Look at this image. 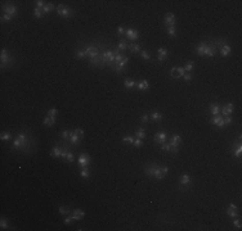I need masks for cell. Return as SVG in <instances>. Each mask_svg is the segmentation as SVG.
Returning <instances> with one entry per match:
<instances>
[{
    "instance_id": "6da1fadb",
    "label": "cell",
    "mask_w": 242,
    "mask_h": 231,
    "mask_svg": "<svg viewBox=\"0 0 242 231\" xmlns=\"http://www.w3.org/2000/svg\"><path fill=\"white\" fill-rule=\"evenodd\" d=\"M34 145V141H30V136L26 132H18L16 140L13 141L12 150H21V152H29L30 147Z\"/></svg>"
},
{
    "instance_id": "7a4b0ae2",
    "label": "cell",
    "mask_w": 242,
    "mask_h": 231,
    "mask_svg": "<svg viewBox=\"0 0 242 231\" xmlns=\"http://www.w3.org/2000/svg\"><path fill=\"white\" fill-rule=\"evenodd\" d=\"M0 63H1V68L10 67V66L14 63V59L10 57L9 51H8L7 49H3L1 50V54H0Z\"/></svg>"
},
{
    "instance_id": "3957f363",
    "label": "cell",
    "mask_w": 242,
    "mask_h": 231,
    "mask_svg": "<svg viewBox=\"0 0 242 231\" xmlns=\"http://www.w3.org/2000/svg\"><path fill=\"white\" fill-rule=\"evenodd\" d=\"M102 58H103V64L104 66H109L114 64L115 62V53L112 49H108V50H103L102 51Z\"/></svg>"
},
{
    "instance_id": "277c9868",
    "label": "cell",
    "mask_w": 242,
    "mask_h": 231,
    "mask_svg": "<svg viewBox=\"0 0 242 231\" xmlns=\"http://www.w3.org/2000/svg\"><path fill=\"white\" fill-rule=\"evenodd\" d=\"M57 13H58V16H60L63 18H70L73 16V10L65 4H59L57 7Z\"/></svg>"
},
{
    "instance_id": "5b68a950",
    "label": "cell",
    "mask_w": 242,
    "mask_h": 231,
    "mask_svg": "<svg viewBox=\"0 0 242 231\" xmlns=\"http://www.w3.org/2000/svg\"><path fill=\"white\" fill-rule=\"evenodd\" d=\"M84 51H85V55H86L88 59H90V58H94V57H98L101 54L99 53V49H98L97 46H94V45H85Z\"/></svg>"
},
{
    "instance_id": "8992f818",
    "label": "cell",
    "mask_w": 242,
    "mask_h": 231,
    "mask_svg": "<svg viewBox=\"0 0 242 231\" xmlns=\"http://www.w3.org/2000/svg\"><path fill=\"white\" fill-rule=\"evenodd\" d=\"M1 9H3V13L9 14V16H12V17H16V16L18 14V8L13 4H3Z\"/></svg>"
},
{
    "instance_id": "52a82bcc",
    "label": "cell",
    "mask_w": 242,
    "mask_h": 231,
    "mask_svg": "<svg viewBox=\"0 0 242 231\" xmlns=\"http://www.w3.org/2000/svg\"><path fill=\"white\" fill-rule=\"evenodd\" d=\"M92 163V157L88 153H81L79 155V166L81 168H85V167H89V164Z\"/></svg>"
},
{
    "instance_id": "ba28073f",
    "label": "cell",
    "mask_w": 242,
    "mask_h": 231,
    "mask_svg": "<svg viewBox=\"0 0 242 231\" xmlns=\"http://www.w3.org/2000/svg\"><path fill=\"white\" fill-rule=\"evenodd\" d=\"M165 176H166V172L164 171L162 166H157V164H156L155 171H153V177L157 178V180H162V178H164Z\"/></svg>"
},
{
    "instance_id": "9c48e42d",
    "label": "cell",
    "mask_w": 242,
    "mask_h": 231,
    "mask_svg": "<svg viewBox=\"0 0 242 231\" xmlns=\"http://www.w3.org/2000/svg\"><path fill=\"white\" fill-rule=\"evenodd\" d=\"M232 155L236 157V158H241V153H242V145H241V141L238 143H235L232 145Z\"/></svg>"
},
{
    "instance_id": "30bf717a",
    "label": "cell",
    "mask_w": 242,
    "mask_h": 231,
    "mask_svg": "<svg viewBox=\"0 0 242 231\" xmlns=\"http://www.w3.org/2000/svg\"><path fill=\"white\" fill-rule=\"evenodd\" d=\"M125 35H126V37H128L129 40H131V41L138 40V38H139V32L137 31L135 28H128V30H126V32H125Z\"/></svg>"
},
{
    "instance_id": "8fae6325",
    "label": "cell",
    "mask_w": 242,
    "mask_h": 231,
    "mask_svg": "<svg viewBox=\"0 0 242 231\" xmlns=\"http://www.w3.org/2000/svg\"><path fill=\"white\" fill-rule=\"evenodd\" d=\"M166 139H167V135L165 131H158V132L155 134V141L157 144H164L166 143Z\"/></svg>"
},
{
    "instance_id": "7c38bea8",
    "label": "cell",
    "mask_w": 242,
    "mask_h": 231,
    "mask_svg": "<svg viewBox=\"0 0 242 231\" xmlns=\"http://www.w3.org/2000/svg\"><path fill=\"white\" fill-rule=\"evenodd\" d=\"M216 54V46L215 45H207L203 51V57H207V58H213L215 57Z\"/></svg>"
},
{
    "instance_id": "4fadbf2b",
    "label": "cell",
    "mask_w": 242,
    "mask_h": 231,
    "mask_svg": "<svg viewBox=\"0 0 242 231\" xmlns=\"http://www.w3.org/2000/svg\"><path fill=\"white\" fill-rule=\"evenodd\" d=\"M164 24L165 26H174L175 24V16L173 13H166L164 18Z\"/></svg>"
},
{
    "instance_id": "5bb4252c",
    "label": "cell",
    "mask_w": 242,
    "mask_h": 231,
    "mask_svg": "<svg viewBox=\"0 0 242 231\" xmlns=\"http://www.w3.org/2000/svg\"><path fill=\"white\" fill-rule=\"evenodd\" d=\"M233 111H235V105H233V103H228V104H225V105H223L222 114L224 116V117H227V116L232 114Z\"/></svg>"
},
{
    "instance_id": "9a60e30c",
    "label": "cell",
    "mask_w": 242,
    "mask_h": 231,
    "mask_svg": "<svg viewBox=\"0 0 242 231\" xmlns=\"http://www.w3.org/2000/svg\"><path fill=\"white\" fill-rule=\"evenodd\" d=\"M210 122L213 123L214 126H216V127H219V128H222V127H224V122H223V116H214L213 118L210 120Z\"/></svg>"
},
{
    "instance_id": "2e32d148",
    "label": "cell",
    "mask_w": 242,
    "mask_h": 231,
    "mask_svg": "<svg viewBox=\"0 0 242 231\" xmlns=\"http://www.w3.org/2000/svg\"><path fill=\"white\" fill-rule=\"evenodd\" d=\"M192 184V178L189 175H187V173H184V175L180 176L179 178V185L180 186H189Z\"/></svg>"
},
{
    "instance_id": "e0dca14e",
    "label": "cell",
    "mask_w": 242,
    "mask_h": 231,
    "mask_svg": "<svg viewBox=\"0 0 242 231\" xmlns=\"http://www.w3.org/2000/svg\"><path fill=\"white\" fill-rule=\"evenodd\" d=\"M227 214L232 218H236L237 217V205L235 203H230L229 205L227 207Z\"/></svg>"
},
{
    "instance_id": "ac0fdd59",
    "label": "cell",
    "mask_w": 242,
    "mask_h": 231,
    "mask_svg": "<svg viewBox=\"0 0 242 231\" xmlns=\"http://www.w3.org/2000/svg\"><path fill=\"white\" fill-rule=\"evenodd\" d=\"M180 143H181V137H180V135H178V134H174L171 136V139H170V145H171V148H179Z\"/></svg>"
},
{
    "instance_id": "d6986e66",
    "label": "cell",
    "mask_w": 242,
    "mask_h": 231,
    "mask_svg": "<svg viewBox=\"0 0 242 231\" xmlns=\"http://www.w3.org/2000/svg\"><path fill=\"white\" fill-rule=\"evenodd\" d=\"M72 217H73V221H80L85 217V212L82 209H79V208H76V209L72 211Z\"/></svg>"
},
{
    "instance_id": "ffe728a7",
    "label": "cell",
    "mask_w": 242,
    "mask_h": 231,
    "mask_svg": "<svg viewBox=\"0 0 242 231\" xmlns=\"http://www.w3.org/2000/svg\"><path fill=\"white\" fill-rule=\"evenodd\" d=\"M166 58H167V49H165V48L157 49V60L158 62H164Z\"/></svg>"
},
{
    "instance_id": "44dd1931",
    "label": "cell",
    "mask_w": 242,
    "mask_h": 231,
    "mask_svg": "<svg viewBox=\"0 0 242 231\" xmlns=\"http://www.w3.org/2000/svg\"><path fill=\"white\" fill-rule=\"evenodd\" d=\"M155 167L156 164L155 163H148L144 166V172L148 177H153V171H155Z\"/></svg>"
},
{
    "instance_id": "7402d4cb",
    "label": "cell",
    "mask_w": 242,
    "mask_h": 231,
    "mask_svg": "<svg viewBox=\"0 0 242 231\" xmlns=\"http://www.w3.org/2000/svg\"><path fill=\"white\" fill-rule=\"evenodd\" d=\"M209 111H210L211 116H218L219 112H220V107H219L218 103H211L209 105Z\"/></svg>"
},
{
    "instance_id": "603a6c76",
    "label": "cell",
    "mask_w": 242,
    "mask_h": 231,
    "mask_svg": "<svg viewBox=\"0 0 242 231\" xmlns=\"http://www.w3.org/2000/svg\"><path fill=\"white\" fill-rule=\"evenodd\" d=\"M128 49L130 50L131 54H137V53H141V45L139 44H129Z\"/></svg>"
},
{
    "instance_id": "cb8c5ba5",
    "label": "cell",
    "mask_w": 242,
    "mask_h": 231,
    "mask_svg": "<svg viewBox=\"0 0 242 231\" xmlns=\"http://www.w3.org/2000/svg\"><path fill=\"white\" fill-rule=\"evenodd\" d=\"M44 125L48 126V127H53L54 125H56V118L54 117H49V116H46L45 118H44Z\"/></svg>"
},
{
    "instance_id": "d4e9b609",
    "label": "cell",
    "mask_w": 242,
    "mask_h": 231,
    "mask_svg": "<svg viewBox=\"0 0 242 231\" xmlns=\"http://www.w3.org/2000/svg\"><path fill=\"white\" fill-rule=\"evenodd\" d=\"M135 87H138L139 90H147L148 87H150V84H148V81H147V80H142V81L137 82Z\"/></svg>"
},
{
    "instance_id": "484cf974",
    "label": "cell",
    "mask_w": 242,
    "mask_h": 231,
    "mask_svg": "<svg viewBox=\"0 0 242 231\" xmlns=\"http://www.w3.org/2000/svg\"><path fill=\"white\" fill-rule=\"evenodd\" d=\"M206 46H207V43H200L198 45L196 46V53L198 55H203V51H205Z\"/></svg>"
},
{
    "instance_id": "4316f807",
    "label": "cell",
    "mask_w": 242,
    "mask_h": 231,
    "mask_svg": "<svg viewBox=\"0 0 242 231\" xmlns=\"http://www.w3.org/2000/svg\"><path fill=\"white\" fill-rule=\"evenodd\" d=\"M80 140H81V137L79 136V135H76L72 131V135H71V137H70V140H68V141H70L72 145H77L79 143H80Z\"/></svg>"
},
{
    "instance_id": "83f0119b",
    "label": "cell",
    "mask_w": 242,
    "mask_h": 231,
    "mask_svg": "<svg viewBox=\"0 0 242 231\" xmlns=\"http://www.w3.org/2000/svg\"><path fill=\"white\" fill-rule=\"evenodd\" d=\"M230 51H232V49H230L229 45H224V46H222V48H220V54H222V57H229Z\"/></svg>"
},
{
    "instance_id": "f1b7e54d",
    "label": "cell",
    "mask_w": 242,
    "mask_h": 231,
    "mask_svg": "<svg viewBox=\"0 0 242 231\" xmlns=\"http://www.w3.org/2000/svg\"><path fill=\"white\" fill-rule=\"evenodd\" d=\"M41 9H43V13H44V14H48V13H50L52 10L54 9V4H53V3H46V4L44 5V7L41 8Z\"/></svg>"
},
{
    "instance_id": "f546056e",
    "label": "cell",
    "mask_w": 242,
    "mask_h": 231,
    "mask_svg": "<svg viewBox=\"0 0 242 231\" xmlns=\"http://www.w3.org/2000/svg\"><path fill=\"white\" fill-rule=\"evenodd\" d=\"M150 117L152 118V120H155V121H162V120H164V116H162V113H160V112H157V111L151 112Z\"/></svg>"
},
{
    "instance_id": "4dcf8cb0",
    "label": "cell",
    "mask_w": 242,
    "mask_h": 231,
    "mask_svg": "<svg viewBox=\"0 0 242 231\" xmlns=\"http://www.w3.org/2000/svg\"><path fill=\"white\" fill-rule=\"evenodd\" d=\"M137 82L134 81V80L131 78H126L125 81H124V86H125V89H133V87H135Z\"/></svg>"
},
{
    "instance_id": "1f68e13d",
    "label": "cell",
    "mask_w": 242,
    "mask_h": 231,
    "mask_svg": "<svg viewBox=\"0 0 242 231\" xmlns=\"http://www.w3.org/2000/svg\"><path fill=\"white\" fill-rule=\"evenodd\" d=\"M128 41L126 40H124V38H121V40L119 41V45H117V49H119L120 51H124V50H126L128 49Z\"/></svg>"
},
{
    "instance_id": "d6a6232c",
    "label": "cell",
    "mask_w": 242,
    "mask_h": 231,
    "mask_svg": "<svg viewBox=\"0 0 242 231\" xmlns=\"http://www.w3.org/2000/svg\"><path fill=\"white\" fill-rule=\"evenodd\" d=\"M60 153H62V149L58 147H54L53 149L50 150V157H53V158H58L60 157Z\"/></svg>"
},
{
    "instance_id": "836d02e7",
    "label": "cell",
    "mask_w": 242,
    "mask_h": 231,
    "mask_svg": "<svg viewBox=\"0 0 242 231\" xmlns=\"http://www.w3.org/2000/svg\"><path fill=\"white\" fill-rule=\"evenodd\" d=\"M80 176L84 180H88V178L90 177V171H89V168L88 167H85V168H81L80 170Z\"/></svg>"
},
{
    "instance_id": "e575fe53",
    "label": "cell",
    "mask_w": 242,
    "mask_h": 231,
    "mask_svg": "<svg viewBox=\"0 0 242 231\" xmlns=\"http://www.w3.org/2000/svg\"><path fill=\"white\" fill-rule=\"evenodd\" d=\"M71 135H72V131H70V130H63L62 132H60V136H62V139L65 140V141H68V140H70Z\"/></svg>"
},
{
    "instance_id": "d590c367",
    "label": "cell",
    "mask_w": 242,
    "mask_h": 231,
    "mask_svg": "<svg viewBox=\"0 0 242 231\" xmlns=\"http://www.w3.org/2000/svg\"><path fill=\"white\" fill-rule=\"evenodd\" d=\"M183 68H184V71H186V73H189V72H191V71L194 68V63L192 62V60H188V62L186 63V66H184Z\"/></svg>"
},
{
    "instance_id": "8d00e7d4",
    "label": "cell",
    "mask_w": 242,
    "mask_h": 231,
    "mask_svg": "<svg viewBox=\"0 0 242 231\" xmlns=\"http://www.w3.org/2000/svg\"><path fill=\"white\" fill-rule=\"evenodd\" d=\"M44 16H45V14L43 13V9H41V8H36V7H35V9H34V17L40 19V18H43Z\"/></svg>"
},
{
    "instance_id": "74e56055",
    "label": "cell",
    "mask_w": 242,
    "mask_h": 231,
    "mask_svg": "<svg viewBox=\"0 0 242 231\" xmlns=\"http://www.w3.org/2000/svg\"><path fill=\"white\" fill-rule=\"evenodd\" d=\"M58 211H59V214H62V216H67V214H70V208L66 207V205H59Z\"/></svg>"
},
{
    "instance_id": "f35d334b",
    "label": "cell",
    "mask_w": 242,
    "mask_h": 231,
    "mask_svg": "<svg viewBox=\"0 0 242 231\" xmlns=\"http://www.w3.org/2000/svg\"><path fill=\"white\" fill-rule=\"evenodd\" d=\"M167 35H169L170 37H175V36H177V28H175V26H169V27H167Z\"/></svg>"
},
{
    "instance_id": "ab89813d",
    "label": "cell",
    "mask_w": 242,
    "mask_h": 231,
    "mask_svg": "<svg viewBox=\"0 0 242 231\" xmlns=\"http://www.w3.org/2000/svg\"><path fill=\"white\" fill-rule=\"evenodd\" d=\"M134 136H137L138 139H144L145 137V130L144 128H138V130L135 131V135Z\"/></svg>"
},
{
    "instance_id": "60d3db41",
    "label": "cell",
    "mask_w": 242,
    "mask_h": 231,
    "mask_svg": "<svg viewBox=\"0 0 242 231\" xmlns=\"http://www.w3.org/2000/svg\"><path fill=\"white\" fill-rule=\"evenodd\" d=\"M134 140L135 139H134L131 135H125V136L122 137V143H125V144H133Z\"/></svg>"
},
{
    "instance_id": "b9f144b4",
    "label": "cell",
    "mask_w": 242,
    "mask_h": 231,
    "mask_svg": "<svg viewBox=\"0 0 242 231\" xmlns=\"http://www.w3.org/2000/svg\"><path fill=\"white\" fill-rule=\"evenodd\" d=\"M0 227H1L3 230L9 229V222H8V220H7V218H4V217H3V218H1V221H0Z\"/></svg>"
},
{
    "instance_id": "7bdbcfd3",
    "label": "cell",
    "mask_w": 242,
    "mask_h": 231,
    "mask_svg": "<svg viewBox=\"0 0 242 231\" xmlns=\"http://www.w3.org/2000/svg\"><path fill=\"white\" fill-rule=\"evenodd\" d=\"M75 58L76 59H84V58H86L85 51L84 50H76L75 51Z\"/></svg>"
},
{
    "instance_id": "ee69618b",
    "label": "cell",
    "mask_w": 242,
    "mask_h": 231,
    "mask_svg": "<svg viewBox=\"0 0 242 231\" xmlns=\"http://www.w3.org/2000/svg\"><path fill=\"white\" fill-rule=\"evenodd\" d=\"M0 139H1L3 141L10 140V139H12V134H10V132H1V135H0Z\"/></svg>"
},
{
    "instance_id": "f6af8a7d",
    "label": "cell",
    "mask_w": 242,
    "mask_h": 231,
    "mask_svg": "<svg viewBox=\"0 0 242 231\" xmlns=\"http://www.w3.org/2000/svg\"><path fill=\"white\" fill-rule=\"evenodd\" d=\"M46 114H48L49 117H54V118H56V116L58 114V109H57V108H50L48 112H46Z\"/></svg>"
},
{
    "instance_id": "bcb514c9",
    "label": "cell",
    "mask_w": 242,
    "mask_h": 231,
    "mask_svg": "<svg viewBox=\"0 0 242 231\" xmlns=\"http://www.w3.org/2000/svg\"><path fill=\"white\" fill-rule=\"evenodd\" d=\"M66 161L70 162V163H72V162L75 161V155H73L72 152H68L67 153V155H66Z\"/></svg>"
},
{
    "instance_id": "7dc6e473",
    "label": "cell",
    "mask_w": 242,
    "mask_h": 231,
    "mask_svg": "<svg viewBox=\"0 0 242 231\" xmlns=\"http://www.w3.org/2000/svg\"><path fill=\"white\" fill-rule=\"evenodd\" d=\"M133 145L135 148H139V147H143V139H138L137 137L135 140H134V143H133Z\"/></svg>"
},
{
    "instance_id": "c3c4849f",
    "label": "cell",
    "mask_w": 242,
    "mask_h": 231,
    "mask_svg": "<svg viewBox=\"0 0 242 231\" xmlns=\"http://www.w3.org/2000/svg\"><path fill=\"white\" fill-rule=\"evenodd\" d=\"M161 150H164V152H170V150H171V145L164 143V144H161Z\"/></svg>"
},
{
    "instance_id": "681fc988",
    "label": "cell",
    "mask_w": 242,
    "mask_h": 231,
    "mask_svg": "<svg viewBox=\"0 0 242 231\" xmlns=\"http://www.w3.org/2000/svg\"><path fill=\"white\" fill-rule=\"evenodd\" d=\"M72 221H73L72 214H71V216H70V214H67V216H66V218H65V221H63V222H65V225H71V224H72Z\"/></svg>"
},
{
    "instance_id": "f907efd6",
    "label": "cell",
    "mask_w": 242,
    "mask_h": 231,
    "mask_svg": "<svg viewBox=\"0 0 242 231\" xmlns=\"http://www.w3.org/2000/svg\"><path fill=\"white\" fill-rule=\"evenodd\" d=\"M178 67H173L171 70H170V73H171V76L174 77V78H179V76H178Z\"/></svg>"
},
{
    "instance_id": "816d5d0a",
    "label": "cell",
    "mask_w": 242,
    "mask_h": 231,
    "mask_svg": "<svg viewBox=\"0 0 242 231\" xmlns=\"http://www.w3.org/2000/svg\"><path fill=\"white\" fill-rule=\"evenodd\" d=\"M124 57H125V55H124V54H121V53L116 54V55H115V62L114 63H120L121 60L124 59Z\"/></svg>"
},
{
    "instance_id": "f5cc1de1",
    "label": "cell",
    "mask_w": 242,
    "mask_h": 231,
    "mask_svg": "<svg viewBox=\"0 0 242 231\" xmlns=\"http://www.w3.org/2000/svg\"><path fill=\"white\" fill-rule=\"evenodd\" d=\"M141 55H142L143 59H145V60H150V59H151V55H150V53H148L147 50H142V54H141Z\"/></svg>"
},
{
    "instance_id": "db71d44e",
    "label": "cell",
    "mask_w": 242,
    "mask_h": 231,
    "mask_svg": "<svg viewBox=\"0 0 242 231\" xmlns=\"http://www.w3.org/2000/svg\"><path fill=\"white\" fill-rule=\"evenodd\" d=\"M223 122H224V126H227V125H230L233 121H232V118H230L229 116H227V117H223Z\"/></svg>"
},
{
    "instance_id": "11a10c76",
    "label": "cell",
    "mask_w": 242,
    "mask_h": 231,
    "mask_svg": "<svg viewBox=\"0 0 242 231\" xmlns=\"http://www.w3.org/2000/svg\"><path fill=\"white\" fill-rule=\"evenodd\" d=\"M12 16H9V14H5V13H3L1 14V21L4 22V21H7V22H9V21H12Z\"/></svg>"
},
{
    "instance_id": "9f6ffc18",
    "label": "cell",
    "mask_w": 242,
    "mask_h": 231,
    "mask_svg": "<svg viewBox=\"0 0 242 231\" xmlns=\"http://www.w3.org/2000/svg\"><path fill=\"white\" fill-rule=\"evenodd\" d=\"M125 32H126V30L122 26L117 27V35H119V36H122V35H125Z\"/></svg>"
},
{
    "instance_id": "6f0895ef",
    "label": "cell",
    "mask_w": 242,
    "mask_h": 231,
    "mask_svg": "<svg viewBox=\"0 0 242 231\" xmlns=\"http://www.w3.org/2000/svg\"><path fill=\"white\" fill-rule=\"evenodd\" d=\"M148 120H150V114L144 113V114H142V116H141V122L145 123V122H148Z\"/></svg>"
},
{
    "instance_id": "680465c9",
    "label": "cell",
    "mask_w": 242,
    "mask_h": 231,
    "mask_svg": "<svg viewBox=\"0 0 242 231\" xmlns=\"http://www.w3.org/2000/svg\"><path fill=\"white\" fill-rule=\"evenodd\" d=\"M45 4H46V3L43 1V0H36V1H35V5H36V8H43Z\"/></svg>"
},
{
    "instance_id": "91938a15",
    "label": "cell",
    "mask_w": 242,
    "mask_h": 231,
    "mask_svg": "<svg viewBox=\"0 0 242 231\" xmlns=\"http://www.w3.org/2000/svg\"><path fill=\"white\" fill-rule=\"evenodd\" d=\"M192 78H193V76H192L191 73H186V75L183 76V80H184V81H186V82H189V81H191Z\"/></svg>"
},
{
    "instance_id": "94428289",
    "label": "cell",
    "mask_w": 242,
    "mask_h": 231,
    "mask_svg": "<svg viewBox=\"0 0 242 231\" xmlns=\"http://www.w3.org/2000/svg\"><path fill=\"white\" fill-rule=\"evenodd\" d=\"M73 132H75L76 135H79L80 137L84 136V130H81V128H75V130H73Z\"/></svg>"
},
{
    "instance_id": "6125c7cd",
    "label": "cell",
    "mask_w": 242,
    "mask_h": 231,
    "mask_svg": "<svg viewBox=\"0 0 242 231\" xmlns=\"http://www.w3.org/2000/svg\"><path fill=\"white\" fill-rule=\"evenodd\" d=\"M233 226H236L237 229H241L242 225H241V221H240V220H233Z\"/></svg>"
}]
</instances>
